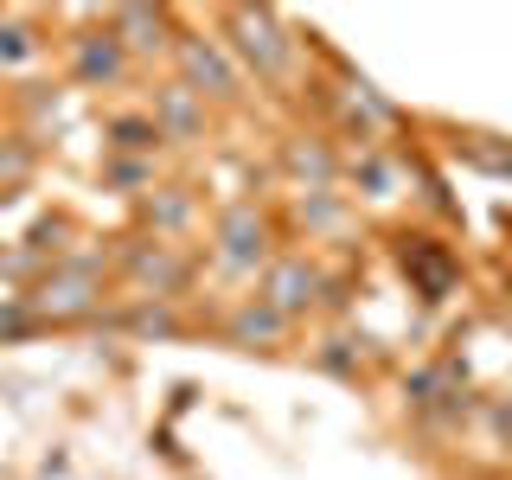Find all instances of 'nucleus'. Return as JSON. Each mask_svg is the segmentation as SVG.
Instances as JSON below:
<instances>
[{"label": "nucleus", "instance_id": "f8f14e48", "mask_svg": "<svg viewBox=\"0 0 512 480\" xmlns=\"http://www.w3.org/2000/svg\"><path fill=\"white\" fill-rule=\"evenodd\" d=\"M0 52H7V58H32V39H26V32H0Z\"/></svg>", "mask_w": 512, "mask_h": 480}, {"label": "nucleus", "instance_id": "6e6552de", "mask_svg": "<svg viewBox=\"0 0 512 480\" xmlns=\"http://www.w3.org/2000/svg\"><path fill=\"white\" fill-rule=\"evenodd\" d=\"M160 116H167L173 135H192L199 128V109H192V90H167V103H160Z\"/></svg>", "mask_w": 512, "mask_h": 480}, {"label": "nucleus", "instance_id": "423d86ee", "mask_svg": "<svg viewBox=\"0 0 512 480\" xmlns=\"http://www.w3.org/2000/svg\"><path fill=\"white\" fill-rule=\"evenodd\" d=\"M116 71H122L116 39H84V45H77V77H84V84H109Z\"/></svg>", "mask_w": 512, "mask_h": 480}, {"label": "nucleus", "instance_id": "9d476101", "mask_svg": "<svg viewBox=\"0 0 512 480\" xmlns=\"http://www.w3.org/2000/svg\"><path fill=\"white\" fill-rule=\"evenodd\" d=\"M276 327H282L276 308H244V314H237V340H269Z\"/></svg>", "mask_w": 512, "mask_h": 480}, {"label": "nucleus", "instance_id": "f03ea898", "mask_svg": "<svg viewBox=\"0 0 512 480\" xmlns=\"http://www.w3.org/2000/svg\"><path fill=\"white\" fill-rule=\"evenodd\" d=\"M404 269L423 282V295H448V288H455V269H448V256H442L436 244H423V237H416V244H404Z\"/></svg>", "mask_w": 512, "mask_h": 480}, {"label": "nucleus", "instance_id": "39448f33", "mask_svg": "<svg viewBox=\"0 0 512 480\" xmlns=\"http://www.w3.org/2000/svg\"><path fill=\"white\" fill-rule=\"evenodd\" d=\"M308 295H314V276L301 263H282L276 276H269V301H276V314H295Z\"/></svg>", "mask_w": 512, "mask_h": 480}, {"label": "nucleus", "instance_id": "7ed1b4c3", "mask_svg": "<svg viewBox=\"0 0 512 480\" xmlns=\"http://www.w3.org/2000/svg\"><path fill=\"white\" fill-rule=\"evenodd\" d=\"M256 256H263V224H256L244 205H237V212H224V263H256Z\"/></svg>", "mask_w": 512, "mask_h": 480}, {"label": "nucleus", "instance_id": "20e7f679", "mask_svg": "<svg viewBox=\"0 0 512 480\" xmlns=\"http://www.w3.org/2000/svg\"><path fill=\"white\" fill-rule=\"evenodd\" d=\"M180 64H186V77H192V84H212V90H231V84H237V77H231V64H224V58L212 52V45H199V39H186V45H180Z\"/></svg>", "mask_w": 512, "mask_h": 480}, {"label": "nucleus", "instance_id": "1a4fd4ad", "mask_svg": "<svg viewBox=\"0 0 512 480\" xmlns=\"http://www.w3.org/2000/svg\"><path fill=\"white\" fill-rule=\"evenodd\" d=\"M109 135H116V148H154V141H160V122H141V116H122L116 128H109Z\"/></svg>", "mask_w": 512, "mask_h": 480}, {"label": "nucleus", "instance_id": "ddd939ff", "mask_svg": "<svg viewBox=\"0 0 512 480\" xmlns=\"http://www.w3.org/2000/svg\"><path fill=\"white\" fill-rule=\"evenodd\" d=\"M135 327H141V333H173V320H167V314H154V308H141V314H135Z\"/></svg>", "mask_w": 512, "mask_h": 480}, {"label": "nucleus", "instance_id": "0eeeda50", "mask_svg": "<svg viewBox=\"0 0 512 480\" xmlns=\"http://www.w3.org/2000/svg\"><path fill=\"white\" fill-rule=\"evenodd\" d=\"M116 32H135L128 45H160V13H148V7H122V13H116Z\"/></svg>", "mask_w": 512, "mask_h": 480}, {"label": "nucleus", "instance_id": "f257e3e1", "mask_svg": "<svg viewBox=\"0 0 512 480\" xmlns=\"http://www.w3.org/2000/svg\"><path fill=\"white\" fill-rule=\"evenodd\" d=\"M231 26H237V45H244V58H250L263 77H276V71H282V58H288V45H282L276 20H269V13H237Z\"/></svg>", "mask_w": 512, "mask_h": 480}, {"label": "nucleus", "instance_id": "9b49d317", "mask_svg": "<svg viewBox=\"0 0 512 480\" xmlns=\"http://www.w3.org/2000/svg\"><path fill=\"white\" fill-rule=\"evenodd\" d=\"M148 218H160V224H180V218H186V205H180V199H160V205L148 199Z\"/></svg>", "mask_w": 512, "mask_h": 480}]
</instances>
